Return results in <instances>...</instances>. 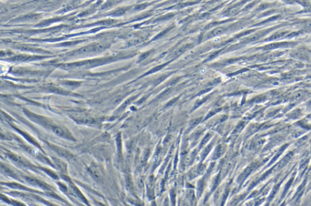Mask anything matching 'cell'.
Instances as JSON below:
<instances>
[{
  "instance_id": "cell-1",
  "label": "cell",
  "mask_w": 311,
  "mask_h": 206,
  "mask_svg": "<svg viewBox=\"0 0 311 206\" xmlns=\"http://www.w3.org/2000/svg\"><path fill=\"white\" fill-rule=\"evenodd\" d=\"M292 157V153H290L277 165V166L275 167V170H280L283 167H285L286 165V164L289 162V160H290Z\"/></svg>"
}]
</instances>
